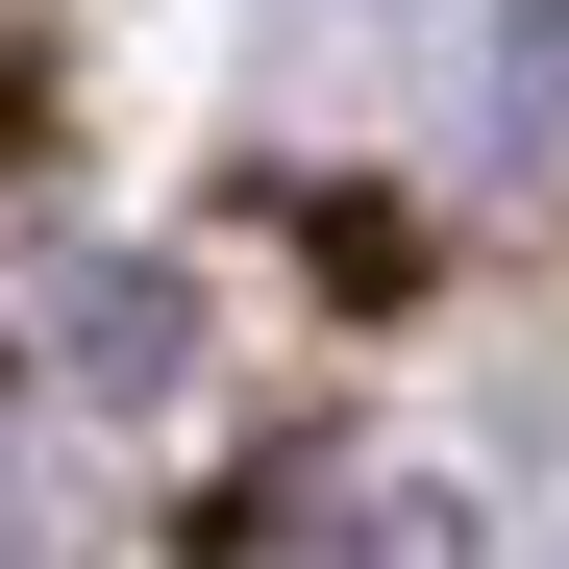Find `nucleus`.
Listing matches in <instances>:
<instances>
[{"label": "nucleus", "instance_id": "1", "mask_svg": "<svg viewBox=\"0 0 569 569\" xmlns=\"http://www.w3.org/2000/svg\"><path fill=\"white\" fill-rule=\"evenodd\" d=\"M223 569H446V496H272Z\"/></svg>", "mask_w": 569, "mask_h": 569}, {"label": "nucleus", "instance_id": "2", "mask_svg": "<svg viewBox=\"0 0 569 569\" xmlns=\"http://www.w3.org/2000/svg\"><path fill=\"white\" fill-rule=\"evenodd\" d=\"M50 124V0H0V149Z\"/></svg>", "mask_w": 569, "mask_h": 569}, {"label": "nucleus", "instance_id": "3", "mask_svg": "<svg viewBox=\"0 0 569 569\" xmlns=\"http://www.w3.org/2000/svg\"><path fill=\"white\" fill-rule=\"evenodd\" d=\"M0 569H26V520H0Z\"/></svg>", "mask_w": 569, "mask_h": 569}]
</instances>
